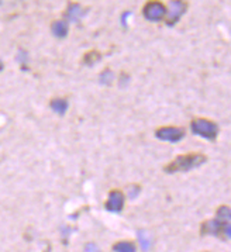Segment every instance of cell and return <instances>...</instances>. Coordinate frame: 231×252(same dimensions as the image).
<instances>
[{"instance_id":"1","label":"cell","mask_w":231,"mask_h":252,"mask_svg":"<svg viewBox=\"0 0 231 252\" xmlns=\"http://www.w3.org/2000/svg\"><path fill=\"white\" fill-rule=\"evenodd\" d=\"M207 161L206 155L203 154H186V155H179L173 161H171L164 171L168 173H175V172H188L199 168L204 162Z\"/></svg>"},{"instance_id":"2","label":"cell","mask_w":231,"mask_h":252,"mask_svg":"<svg viewBox=\"0 0 231 252\" xmlns=\"http://www.w3.org/2000/svg\"><path fill=\"white\" fill-rule=\"evenodd\" d=\"M201 234H210L216 235L223 241H230L231 238V224L230 221L220 220V219H214V220H207L201 224Z\"/></svg>"},{"instance_id":"3","label":"cell","mask_w":231,"mask_h":252,"mask_svg":"<svg viewBox=\"0 0 231 252\" xmlns=\"http://www.w3.org/2000/svg\"><path fill=\"white\" fill-rule=\"evenodd\" d=\"M191 130L193 134L199 135L207 141H216L219 135V126L206 119H193L191 123Z\"/></svg>"},{"instance_id":"4","label":"cell","mask_w":231,"mask_h":252,"mask_svg":"<svg viewBox=\"0 0 231 252\" xmlns=\"http://www.w3.org/2000/svg\"><path fill=\"white\" fill-rule=\"evenodd\" d=\"M142 16L148 21H161L166 16V7L161 1H148L142 9Z\"/></svg>"},{"instance_id":"5","label":"cell","mask_w":231,"mask_h":252,"mask_svg":"<svg viewBox=\"0 0 231 252\" xmlns=\"http://www.w3.org/2000/svg\"><path fill=\"white\" fill-rule=\"evenodd\" d=\"M155 137L161 141L179 142L185 137V130L182 127H161L155 131Z\"/></svg>"},{"instance_id":"6","label":"cell","mask_w":231,"mask_h":252,"mask_svg":"<svg viewBox=\"0 0 231 252\" xmlns=\"http://www.w3.org/2000/svg\"><path fill=\"white\" fill-rule=\"evenodd\" d=\"M171 13L169 16L166 17V26H175L178 21L181 20V17L185 14V11L188 10V3L185 1H181V0H176V1H171Z\"/></svg>"},{"instance_id":"7","label":"cell","mask_w":231,"mask_h":252,"mask_svg":"<svg viewBox=\"0 0 231 252\" xmlns=\"http://www.w3.org/2000/svg\"><path fill=\"white\" fill-rule=\"evenodd\" d=\"M124 207V194L120 190L114 189L109 193V199L107 202L104 203V209L107 212L113 213H120Z\"/></svg>"},{"instance_id":"8","label":"cell","mask_w":231,"mask_h":252,"mask_svg":"<svg viewBox=\"0 0 231 252\" xmlns=\"http://www.w3.org/2000/svg\"><path fill=\"white\" fill-rule=\"evenodd\" d=\"M83 9L81 7V4H78V3H70L69 6H68V9H66V13H65V17L68 19L69 21H73V23H76V21H79L82 16H83Z\"/></svg>"},{"instance_id":"9","label":"cell","mask_w":231,"mask_h":252,"mask_svg":"<svg viewBox=\"0 0 231 252\" xmlns=\"http://www.w3.org/2000/svg\"><path fill=\"white\" fill-rule=\"evenodd\" d=\"M51 31L57 38H64L68 35V23L64 20L54 21L51 26Z\"/></svg>"},{"instance_id":"10","label":"cell","mask_w":231,"mask_h":252,"mask_svg":"<svg viewBox=\"0 0 231 252\" xmlns=\"http://www.w3.org/2000/svg\"><path fill=\"white\" fill-rule=\"evenodd\" d=\"M51 109L55 111L57 114L60 116H64L66 110H68V100L66 99H62V97H58V99H52L50 103Z\"/></svg>"},{"instance_id":"11","label":"cell","mask_w":231,"mask_h":252,"mask_svg":"<svg viewBox=\"0 0 231 252\" xmlns=\"http://www.w3.org/2000/svg\"><path fill=\"white\" fill-rule=\"evenodd\" d=\"M113 251L114 252H135V245L132 242L120 241L116 242L113 245Z\"/></svg>"},{"instance_id":"12","label":"cell","mask_w":231,"mask_h":252,"mask_svg":"<svg viewBox=\"0 0 231 252\" xmlns=\"http://www.w3.org/2000/svg\"><path fill=\"white\" fill-rule=\"evenodd\" d=\"M216 217L220 219V220H226V221H230L231 220V210L229 206H220L217 209V213H216Z\"/></svg>"},{"instance_id":"13","label":"cell","mask_w":231,"mask_h":252,"mask_svg":"<svg viewBox=\"0 0 231 252\" xmlns=\"http://www.w3.org/2000/svg\"><path fill=\"white\" fill-rule=\"evenodd\" d=\"M100 58L101 55L98 51H89V52L83 57V62H85L86 65H93L95 62H98Z\"/></svg>"},{"instance_id":"14","label":"cell","mask_w":231,"mask_h":252,"mask_svg":"<svg viewBox=\"0 0 231 252\" xmlns=\"http://www.w3.org/2000/svg\"><path fill=\"white\" fill-rule=\"evenodd\" d=\"M114 79V75H113V72L110 69H104V71L101 72L100 76H99V81H100L101 85H104V86H107V85H110L111 82Z\"/></svg>"},{"instance_id":"15","label":"cell","mask_w":231,"mask_h":252,"mask_svg":"<svg viewBox=\"0 0 231 252\" xmlns=\"http://www.w3.org/2000/svg\"><path fill=\"white\" fill-rule=\"evenodd\" d=\"M138 238H140V244L142 251H148V250H150L151 242L150 240H148V237H147V234L144 231H138Z\"/></svg>"},{"instance_id":"16","label":"cell","mask_w":231,"mask_h":252,"mask_svg":"<svg viewBox=\"0 0 231 252\" xmlns=\"http://www.w3.org/2000/svg\"><path fill=\"white\" fill-rule=\"evenodd\" d=\"M17 60L21 63V68L23 69H27V66H26V63L29 62V55H27V52L26 51H19V55H17Z\"/></svg>"},{"instance_id":"17","label":"cell","mask_w":231,"mask_h":252,"mask_svg":"<svg viewBox=\"0 0 231 252\" xmlns=\"http://www.w3.org/2000/svg\"><path fill=\"white\" fill-rule=\"evenodd\" d=\"M140 192H141L140 186H138V185H132L130 189H129V196H130V199H135Z\"/></svg>"},{"instance_id":"18","label":"cell","mask_w":231,"mask_h":252,"mask_svg":"<svg viewBox=\"0 0 231 252\" xmlns=\"http://www.w3.org/2000/svg\"><path fill=\"white\" fill-rule=\"evenodd\" d=\"M85 252H100V250H99L98 245H95L93 242H89V244L85 247Z\"/></svg>"},{"instance_id":"19","label":"cell","mask_w":231,"mask_h":252,"mask_svg":"<svg viewBox=\"0 0 231 252\" xmlns=\"http://www.w3.org/2000/svg\"><path fill=\"white\" fill-rule=\"evenodd\" d=\"M3 68H4V65H3V62H1V60H0V72L3 71Z\"/></svg>"}]
</instances>
